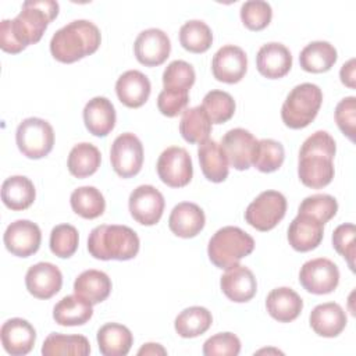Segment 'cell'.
I'll return each mask as SVG.
<instances>
[{"instance_id":"6da1fadb","label":"cell","mask_w":356,"mask_h":356,"mask_svg":"<svg viewBox=\"0 0 356 356\" xmlns=\"http://www.w3.org/2000/svg\"><path fill=\"white\" fill-rule=\"evenodd\" d=\"M58 3L53 0L25 1L14 19H3L0 24L1 50L17 54L28 44L38 43L49 24L58 15Z\"/></svg>"},{"instance_id":"7a4b0ae2","label":"cell","mask_w":356,"mask_h":356,"mask_svg":"<svg viewBox=\"0 0 356 356\" xmlns=\"http://www.w3.org/2000/svg\"><path fill=\"white\" fill-rule=\"evenodd\" d=\"M337 145L327 131H316L299 150L298 175L300 182L312 189L327 186L335 174L334 156Z\"/></svg>"},{"instance_id":"3957f363","label":"cell","mask_w":356,"mask_h":356,"mask_svg":"<svg viewBox=\"0 0 356 356\" xmlns=\"http://www.w3.org/2000/svg\"><path fill=\"white\" fill-rule=\"evenodd\" d=\"M102 42L100 29L88 19H75L60 28L50 40L51 56L65 64L93 54Z\"/></svg>"},{"instance_id":"277c9868","label":"cell","mask_w":356,"mask_h":356,"mask_svg":"<svg viewBox=\"0 0 356 356\" xmlns=\"http://www.w3.org/2000/svg\"><path fill=\"white\" fill-rule=\"evenodd\" d=\"M139 236L127 225H97L88 238L89 253L99 260H131L139 252Z\"/></svg>"},{"instance_id":"5b68a950","label":"cell","mask_w":356,"mask_h":356,"mask_svg":"<svg viewBox=\"0 0 356 356\" xmlns=\"http://www.w3.org/2000/svg\"><path fill=\"white\" fill-rule=\"evenodd\" d=\"M254 249V239L243 229L232 225L220 228L209 241L207 254L210 261L228 270L249 256Z\"/></svg>"},{"instance_id":"8992f818","label":"cell","mask_w":356,"mask_h":356,"mask_svg":"<svg viewBox=\"0 0 356 356\" xmlns=\"http://www.w3.org/2000/svg\"><path fill=\"white\" fill-rule=\"evenodd\" d=\"M323 103L321 89L310 82L296 85L281 107V118L291 129L307 127L317 115Z\"/></svg>"},{"instance_id":"52a82bcc","label":"cell","mask_w":356,"mask_h":356,"mask_svg":"<svg viewBox=\"0 0 356 356\" xmlns=\"http://www.w3.org/2000/svg\"><path fill=\"white\" fill-rule=\"evenodd\" d=\"M15 142L19 152L28 159L47 156L54 145L53 127L43 118L29 117L19 122L15 132Z\"/></svg>"},{"instance_id":"ba28073f","label":"cell","mask_w":356,"mask_h":356,"mask_svg":"<svg viewBox=\"0 0 356 356\" xmlns=\"http://www.w3.org/2000/svg\"><path fill=\"white\" fill-rule=\"evenodd\" d=\"M286 213V199L278 191L261 192L246 209V222L257 231L273 229Z\"/></svg>"},{"instance_id":"9c48e42d","label":"cell","mask_w":356,"mask_h":356,"mask_svg":"<svg viewBox=\"0 0 356 356\" xmlns=\"http://www.w3.org/2000/svg\"><path fill=\"white\" fill-rule=\"evenodd\" d=\"M111 167L121 178H131L136 175L143 164V145L140 139L125 132L118 135L110 150Z\"/></svg>"},{"instance_id":"30bf717a","label":"cell","mask_w":356,"mask_h":356,"mask_svg":"<svg viewBox=\"0 0 356 356\" xmlns=\"http://www.w3.org/2000/svg\"><path fill=\"white\" fill-rule=\"evenodd\" d=\"M159 178L171 188H182L188 185L193 175L192 159L186 149L170 146L161 152L157 160Z\"/></svg>"},{"instance_id":"8fae6325","label":"cell","mask_w":356,"mask_h":356,"mask_svg":"<svg viewBox=\"0 0 356 356\" xmlns=\"http://www.w3.org/2000/svg\"><path fill=\"white\" fill-rule=\"evenodd\" d=\"M299 282L310 293H331L339 284L338 266L325 257L307 260L300 267Z\"/></svg>"},{"instance_id":"7c38bea8","label":"cell","mask_w":356,"mask_h":356,"mask_svg":"<svg viewBox=\"0 0 356 356\" xmlns=\"http://www.w3.org/2000/svg\"><path fill=\"white\" fill-rule=\"evenodd\" d=\"M164 196L152 185H139L128 199L132 218L142 225H154L160 221L164 211Z\"/></svg>"},{"instance_id":"4fadbf2b","label":"cell","mask_w":356,"mask_h":356,"mask_svg":"<svg viewBox=\"0 0 356 356\" xmlns=\"http://www.w3.org/2000/svg\"><path fill=\"white\" fill-rule=\"evenodd\" d=\"M3 241L11 254L29 257L39 250L42 232L38 224L29 220H17L6 228Z\"/></svg>"},{"instance_id":"5bb4252c","label":"cell","mask_w":356,"mask_h":356,"mask_svg":"<svg viewBox=\"0 0 356 356\" xmlns=\"http://www.w3.org/2000/svg\"><path fill=\"white\" fill-rule=\"evenodd\" d=\"M136 60L146 67L163 64L171 51V42L167 33L159 28L142 31L134 43Z\"/></svg>"},{"instance_id":"9a60e30c","label":"cell","mask_w":356,"mask_h":356,"mask_svg":"<svg viewBox=\"0 0 356 356\" xmlns=\"http://www.w3.org/2000/svg\"><path fill=\"white\" fill-rule=\"evenodd\" d=\"M248 70L246 53L234 44H225L220 47L213 56L211 71L217 81L224 83L239 82Z\"/></svg>"},{"instance_id":"2e32d148","label":"cell","mask_w":356,"mask_h":356,"mask_svg":"<svg viewBox=\"0 0 356 356\" xmlns=\"http://www.w3.org/2000/svg\"><path fill=\"white\" fill-rule=\"evenodd\" d=\"M220 145L227 156L228 164H231L235 170L243 171L252 165L257 139L248 129H229L222 136Z\"/></svg>"},{"instance_id":"e0dca14e","label":"cell","mask_w":356,"mask_h":356,"mask_svg":"<svg viewBox=\"0 0 356 356\" xmlns=\"http://www.w3.org/2000/svg\"><path fill=\"white\" fill-rule=\"evenodd\" d=\"M28 292L38 299H50L63 286V274L57 266L40 261L31 266L25 274Z\"/></svg>"},{"instance_id":"ac0fdd59","label":"cell","mask_w":356,"mask_h":356,"mask_svg":"<svg viewBox=\"0 0 356 356\" xmlns=\"http://www.w3.org/2000/svg\"><path fill=\"white\" fill-rule=\"evenodd\" d=\"M324 236V224L310 214L298 213L288 228V242L298 252L316 249Z\"/></svg>"},{"instance_id":"d6986e66","label":"cell","mask_w":356,"mask_h":356,"mask_svg":"<svg viewBox=\"0 0 356 356\" xmlns=\"http://www.w3.org/2000/svg\"><path fill=\"white\" fill-rule=\"evenodd\" d=\"M0 337L7 353L13 356H24L32 350L36 341V331L29 321L14 317L3 323Z\"/></svg>"},{"instance_id":"ffe728a7","label":"cell","mask_w":356,"mask_h":356,"mask_svg":"<svg viewBox=\"0 0 356 356\" xmlns=\"http://www.w3.org/2000/svg\"><path fill=\"white\" fill-rule=\"evenodd\" d=\"M256 67L257 71L268 79L282 78L292 68V54L282 43H266L257 51Z\"/></svg>"},{"instance_id":"44dd1931","label":"cell","mask_w":356,"mask_h":356,"mask_svg":"<svg viewBox=\"0 0 356 356\" xmlns=\"http://www.w3.org/2000/svg\"><path fill=\"white\" fill-rule=\"evenodd\" d=\"M220 286L229 300L243 303L249 302L256 295L257 281L248 267L236 264L221 275Z\"/></svg>"},{"instance_id":"7402d4cb","label":"cell","mask_w":356,"mask_h":356,"mask_svg":"<svg viewBox=\"0 0 356 356\" xmlns=\"http://www.w3.org/2000/svg\"><path fill=\"white\" fill-rule=\"evenodd\" d=\"M150 90L152 85L149 78L138 70L125 71L115 82L118 100L129 108L143 106L150 96Z\"/></svg>"},{"instance_id":"603a6c76","label":"cell","mask_w":356,"mask_h":356,"mask_svg":"<svg viewBox=\"0 0 356 356\" xmlns=\"http://www.w3.org/2000/svg\"><path fill=\"white\" fill-rule=\"evenodd\" d=\"M206 217L203 210L191 202H181L170 213L168 227L179 238H193L204 227Z\"/></svg>"},{"instance_id":"cb8c5ba5","label":"cell","mask_w":356,"mask_h":356,"mask_svg":"<svg viewBox=\"0 0 356 356\" xmlns=\"http://www.w3.org/2000/svg\"><path fill=\"white\" fill-rule=\"evenodd\" d=\"M312 330L325 338L338 337L346 327L348 318L343 309L335 302L317 305L309 317Z\"/></svg>"},{"instance_id":"d4e9b609","label":"cell","mask_w":356,"mask_h":356,"mask_svg":"<svg viewBox=\"0 0 356 356\" xmlns=\"http://www.w3.org/2000/svg\"><path fill=\"white\" fill-rule=\"evenodd\" d=\"M115 108L103 96L90 99L83 108V122L86 129L95 136H107L115 127Z\"/></svg>"},{"instance_id":"484cf974","label":"cell","mask_w":356,"mask_h":356,"mask_svg":"<svg viewBox=\"0 0 356 356\" xmlns=\"http://www.w3.org/2000/svg\"><path fill=\"white\" fill-rule=\"evenodd\" d=\"M266 307L274 320L280 323H291L300 314L303 300L292 288L280 286L267 295Z\"/></svg>"},{"instance_id":"4316f807","label":"cell","mask_w":356,"mask_h":356,"mask_svg":"<svg viewBox=\"0 0 356 356\" xmlns=\"http://www.w3.org/2000/svg\"><path fill=\"white\" fill-rule=\"evenodd\" d=\"M197 157L203 175L211 182H222L228 177V160L220 143L207 139L199 145Z\"/></svg>"},{"instance_id":"83f0119b","label":"cell","mask_w":356,"mask_h":356,"mask_svg":"<svg viewBox=\"0 0 356 356\" xmlns=\"http://www.w3.org/2000/svg\"><path fill=\"white\" fill-rule=\"evenodd\" d=\"M74 292L92 305L102 303L111 292V280L104 271L86 270L74 282Z\"/></svg>"},{"instance_id":"f1b7e54d","label":"cell","mask_w":356,"mask_h":356,"mask_svg":"<svg viewBox=\"0 0 356 356\" xmlns=\"http://www.w3.org/2000/svg\"><path fill=\"white\" fill-rule=\"evenodd\" d=\"M92 303L75 295L64 296L53 309V318L57 324L64 327L82 325L88 323L93 314Z\"/></svg>"},{"instance_id":"f546056e","label":"cell","mask_w":356,"mask_h":356,"mask_svg":"<svg viewBox=\"0 0 356 356\" xmlns=\"http://www.w3.org/2000/svg\"><path fill=\"white\" fill-rule=\"evenodd\" d=\"M134 342L132 332L122 324L107 323L97 331V345L104 356H125Z\"/></svg>"},{"instance_id":"4dcf8cb0","label":"cell","mask_w":356,"mask_h":356,"mask_svg":"<svg viewBox=\"0 0 356 356\" xmlns=\"http://www.w3.org/2000/svg\"><path fill=\"white\" fill-rule=\"evenodd\" d=\"M36 197L33 182L24 175H13L1 185V200L6 207L21 211L28 209Z\"/></svg>"},{"instance_id":"1f68e13d","label":"cell","mask_w":356,"mask_h":356,"mask_svg":"<svg viewBox=\"0 0 356 356\" xmlns=\"http://www.w3.org/2000/svg\"><path fill=\"white\" fill-rule=\"evenodd\" d=\"M337 58V49L330 42L316 40L302 49L299 56V64L307 72L320 74L331 70Z\"/></svg>"},{"instance_id":"d6a6232c","label":"cell","mask_w":356,"mask_h":356,"mask_svg":"<svg viewBox=\"0 0 356 356\" xmlns=\"http://www.w3.org/2000/svg\"><path fill=\"white\" fill-rule=\"evenodd\" d=\"M102 163V154L99 149L88 142L75 145L67 160V167L71 175L76 178H86L97 171Z\"/></svg>"},{"instance_id":"836d02e7","label":"cell","mask_w":356,"mask_h":356,"mask_svg":"<svg viewBox=\"0 0 356 356\" xmlns=\"http://www.w3.org/2000/svg\"><path fill=\"white\" fill-rule=\"evenodd\" d=\"M89 353L90 343L83 335H64L58 332H51L47 335L42 346L43 356H88Z\"/></svg>"},{"instance_id":"e575fe53","label":"cell","mask_w":356,"mask_h":356,"mask_svg":"<svg viewBox=\"0 0 356 356\" xmlns=\"http://www.w3.org/2000/svg\"><path fill=\"white\" fill-rule=\"evenodd\" d=\"M213 323L211 313L202 306L184 309L174 321L175 331L182 338H195L204 334Z\"/></svg>"},{"instance_id":"d590c367","label":"cell","mask_w":356,"mask_h":356,"mask_svg":"<svg viewBox=\"0 0 356 356\" xmlns=\"http://www.w3.org/2000/svg\"><path fill=\"white\" fill-rule=\"evenodd\" d=\"M74 213L86 220L100 217L106 210V200L102 192L95 186H79L70 196Z\"/></svg>"},{"instance_id":"8d00e7d4","label":"cell","mask_w":356,"mask_h":356,"mask_svg":"<svg viewBox=\"0 0 356 356\" xmlns=\"http://www.w3.org/2000/svg\"><path fill=\"white\" fill-rule=\"evenodd\" d=\"M179 132L189 143H202L209 139L211 132V121L202 106L186 108L182 113Z\"/></svg>"},{"instance_id":"74e56055","label":"cell","mask_w":356,"mask_h":356,"mask_svg":"<svg viewBox=\"0 0 356 356\" xmlns=\"http://www.w3.org/2000/svg\"><path fill=\"white\" fill-rule=\"evenodd\" d=\"M179 43L191 53H204L213 43L211 29L200 19H191L179 29Z\"/></svg>"},{"instance_id":"f35d334b","label":"cell","mask_w":356,"mask_h":356,"mask_svg":"<svg viewBox=\"0 0 356 356\" xmlns=\"http://www.w3.org/2000/svg\"><path fill=\"white\" fill-rule=\"evenodd\" d=\"M202 107L211 124H224L231 120L235 113V100L228 92L216 89L206 93Z\"/></svg>"},{"instance_id":"ab89813d","label":"cell","mask_w":356,"mask_h":356,"mask_svg":"<svg viewBox=\"0 0 356 356\" xmlns=\"http://www.w3.org/2000/svg\"><path fill=\"white\" fill-rule=\"evenodd\" d=\"M285 159L284 146L274 139L257 140L252 164L261 172L277 171Z\"/></svg>"},{"instance_id":"60d3db41","label":"cell","mask_w":356,"mask_h":356,"mask_svg":"<svg viewBox=\"0 0 356 356\" xmlns=\"http://www.w3.org/2000/svg\"><path fill=\"white\" fill-rule=\"evenodd\" d=\"M196 79L193 67L184 60L171 61L163 72L164 89L189 92Z\"/></svg>"},{"instance_id":"b9f144b4","label":"cell","mask_w":356,"mask_h":356,"mask_svg":"<svg viewBox=\"0 0 356 356\" xmlns=\"http://www.w3.org/2000/svg\"><path fill=\"white\" fill-rule=\"evenodd\" d=\"M78 231L71 224L56 225L50 232V250L57 257H71L78 249Z\"/></svg>"},{"instance_id":"7bdbcfd3","label":"cell","mask_w":356,"mask_h":356,"mask_svg":"<svg viewBox=\"0 0 356 356\" xmlns=\"http://www.w3.org/2000/svg\"><path fill=\"white\" fill-rule=\"evenodd\" d=\"M338 211L337 199L327 193H316L307 196L302 200L299 206V213L310 214L323 224L328 222Z\"/></svg>"},{"instance_id":"ee69618b","label":"cell","mask_w":356,"mask_h":356,"mask_svg":"<svg viewBox=\"0 0 356 356\" xmlns=\"http://www.w3.org/2000/svg\"><path fill=\"white\" fill-rule=\"evenodd\" d=\"M273 18L271 6L263 0H249L241 7V19L250 31L264 29Z\"/></svg>"},{"instance_id":"f6af8a7d","label":"cell","mask_w":356,"mask_h":356,"mask_svg":"<svg viewBox=\"0 0 356 356\" xmlns=\"http://www.w3.org/2000/svg\"><path fill=\"white\" fill-rule=\"evenodd\" d=\"M355 236H356V229L352 222L341 224L332 232V246L348 261V266L350 267L352 271L355 270L353 261L356 254Z\"/></svg>"},{"instance_id":"bcb514c9","label":"cell","mask_w":356,"mask_h":356,"mask_svg":"<svg viewBox=\"0 0 356 356\" xmlns=\"http://www.w3.org/2000/svg\"><path fill=\"white\" fill-rule=\"evenodd\" d=\"M241 352V341L232 332H218L203 343L206 356H236Z\"/></svg>"},{"instance_id":"7dc6e473","label":"cell","mask_w":356,"mask_h":356,"mask_svg":"<svg viewBox=\"0 0 356 356\" xmlns=\"http://www.w3.org/2000/svg\"><path fill=\"white\" fill-rule=\"evenodd\" d=\"M189 103V92L163 89L157 97L159 111L165 117H177L186 110Z\"/></svg>"},{"instance_id":"c3c4849f","label":"cell","mask_w":356,"mask_h":356,"mask_svg":"<svg viewBox=\"0 0 356 356\" xmlns=\"http://www.w3.org/2000/svg\"><path fill=\"white\" fill-rule=\"evenodd\" d=\"M335 122L338 128L352 142L355 140V124H356V97H343L335 107Z\"/></svg>"},{"instance_id":"681fc988","label":"cell","mask_w":356,"mask_h":356,"mask_svg":"<svg viewBox=\"0 0 356 356\" xmlns=\"http://www.w3.org/2000/svg\"><path fill=\"white\" fill-rule=\"evenodd\" d=\"M339 78H341V82L350 88V89H355L356 88V75H355V58H350L348 60L342 67H341V71H339Z\"/></svg>"},{"instance_id":"f907efd6","label":"cell","mask_w":356,"mask_h":356,"mask_svg":"<svg viewBox=\"0 0 356 356\" xmlns=\"http://www.w3.org/2000/svg\"><path fill=\"white\" fill-rule=\"evenodd\" d=\"M167 350L160 345V343H145L139 350L138 355H165Z\"/></svg>"}]
</instances>
